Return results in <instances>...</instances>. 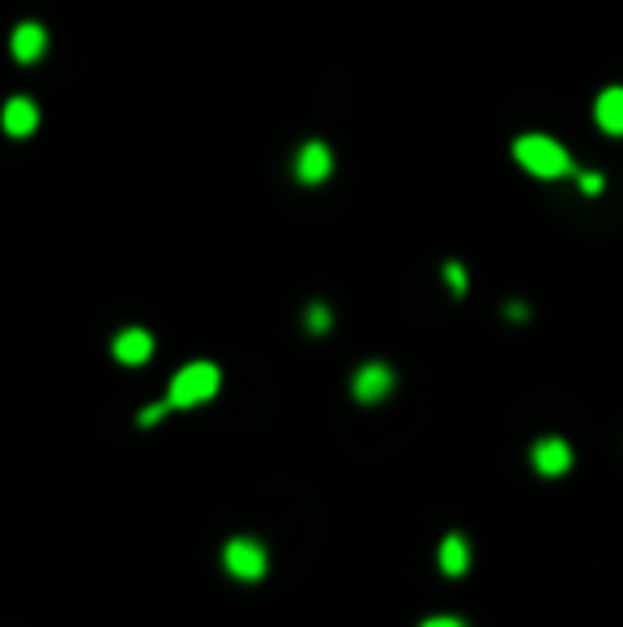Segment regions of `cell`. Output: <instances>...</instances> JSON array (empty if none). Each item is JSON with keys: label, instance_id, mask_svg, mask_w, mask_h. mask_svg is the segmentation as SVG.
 Listing matches in <instances>:
<instances>
[{"label": "cell", "instance_id": "cell-16", "mask_svg": "<svg viewBox=\"0 0 623 627\" xmlns=\"http://www.w3.org/2000/svg\"><path fill=\"white\" fill-rule=\"evenodd\" d=\"M423 627H466L461 619H453V615H436V619H427Z\"/></svg>", "mask_w": 623, "mask_h": 627}, {"label": "cell", "instance_id": "cell-6", "mask_svg": "<svg viewBox=\"0 0 623 627\" xmlns=\"http://www.w3.org/2000/svg\"><path fill=\"white\" fill-rule=\"evenodd\" d=\"M111 355H116L124 367H141L154 355V337L146 329H124L116 342H111Z\"/></svg>", "mask_w": 623, "mask_h": 627}, {"label": "cell", "instance_id": "cell-9", "mask_svg": "<svg viewBox=\"0 0 623 627\" xmlns=\"http://www.w3.org/2000/svg\"><path fill=\"white\" fill-rule=\"evenodd\" d=\"M440 572L444 576H466L470 572V542H466V534H449L440 542Z\"/></svg>", "mask_w": 623, "mask_h": 627}, {"label": "cell", "instance_id": "cell-7", "mask_svg": "<svg viewBox=\"0 0 623 627\" xmlns=\"http://www.w3.org/2000/svg\"><path fill=\"white\" fill-rule=\"evenodd\" d=\"M329 171H333L329 146H321V141H308V146L299 150V158H295V175H299L303 184H321Z\"/></svg>", "mask_w": 623, "mask_h": 627}, {"label": "cell", "instance_id": "cell-4", "mask_svg": "<svg viewBox=\"0 0 623 627\" xmlns=\"http://www.w3.org/2000/svg\"><path fill=\"white\" fill-rule=\"evenodd\" d=\"M530 465L542 474V478H559L572 470V444L559 440V436H542L534 448H530Z\"/></svg>", "mask_w": 623, "mask_h": 627}, {"label": "cell", "instance_id": "cell-13", "mask_svg": "<svg viewBox=\"0 0 623 627\" xmlns=\"http://www.w3.org/2000/svg\"><path fill=\"white\" fill-rule=\"evenodd\" d=\"M303 320H308V329H312V333H325V329L333 325L329 308H321V303H312V308H308V316H303Z\"/></svg>", "mask_w": 623, "mask_h": 627}, {"label": "cell", "instance_id": "cell-11", "mask_svg": "<svg viewBox=\"0 0 623 627\" xmlns=\"http://www.w3.org/2000/svg\"><path fill=\"white\" fill-rule=\"evenodd\" d=\"M43 47H47V35H43V26L26 22V26H18V30H13V56H18L22 64L39 60V56H43Z\"/></svg>", "mask_w": 623, "mask_h": 627}, {"label": "cell", "instance_id": "cell-1", "mask_svg": "<svg viewBox=\"0 0 623 627\" xmlns=\"http://www.w3.org/2000/svg\"><path fill=\"white\" fill-rule=\"evenodd\" d=\"M513 158L530 175H538V180H564V175H572V154L559 146L555 137H542V133L517 137L513 141Z\"/></svg>", "mask_w": 623, "mask_h": 627}, {"label": "cell", "instance_id": "cell-5", "mask_svg": "<svg viewBox=\"0 0 623 627\" xmlns=\"http://www.w3.org/2000/svg\"><path fill=\"white\" fill-rule=\"evenodd\" d=\"M393 367L389 363H363L355 372V397L363 406H376V401H385L393 393Z\"/></svg>", "mask_w": 623, "mask_h": 627}, {"label": "cell", "instance_id": "cell-10", "mask_svg": "<svg viewBox=\"0 0 623 627\" xmlns=\"http://www.w3.org/2000/svg\"><path fill=\"white\" fill-rule=\"evenodd\" d=\"M5 133L9 137H30L39 128V107L30 103V99H9V107H5Z\"/></svg>", "mask_w": 623, "mask_h": 627}, {"label": "cell", "instance_id": "cell-3", "mask_svg": "<svg viewBox=\"0 0 623 627\" xmlns=\"http://www.w3.org/2000/svg\"><path fill=\"white\" fill-rule=\"evenodd\" d=\"M222 568H227L235 581H261L269 568V551L257 538H231L222 546Z\"/></svg>", "mask_w": 623, "mask_h": 627}, {"label": "cell", "instance_id": "cell-14", "mask_svg": "<svg viewBox=\"0 0 623 627\" xmlns=\"http://www.w3.org/2000/svg\"><path fill=\"white\" fill-rule=\"evenodd\" d=\"M444 278H449L453 295H466V269H461L457 261H449V265H444Z\"/></svg>", "mask_w": 623, "mask_h": 627}, {"label": "cell", "instance_id": "cell-12", "mask_svg": "<svg viewBox=\"0 0 623 627\" xmlns=\"http://www.w3.org/2000/svg\"><path fill=\"white\" fill-rule=\"evenodd\" d=\"M167 414H171V401L163 397V401H154V406H146V410L137 414V427H154L158 418H167Z\"/></svg>", "mask_w": 623, "mask_h": 627}, {"label": "cell", "instance_id": "cell-8", "mask_svg": "<svg viewBox=\"0 0 623 627\" xmlns=\"http://www.w3.org/2000/svg\"><path fill=\"white\" fill-rule=\"evenodd\" d=\"M594 120H598L602 133L623 137V86H611V90H602V94H598Z\"/></svg>", "mask_w": 623, "mask_h": 627}, {"label": "cell", "instance_id": "cell-2", "mask_svg": "<svg viewBox=\"0 0 623 627\" xmlns=\"http://www.w3.org/2000/svg\"><path fill=\"white\" fill-rule=\"evenodd\" d=\"M218 384H222V376H218L214 363H188L171 376L167 401H171V410H193V406H201V401H210L218 393Z\"/></svg>", "mask_w": 623, "mask_h": 627}, {"label": "cell", "instance_id": "cell-15", "mask_svg": "<svg viewBox=\"0 0 623 627\" xmlns=\"http://www.w3.org/2000/svg\"><path fill=\"white\" fill-rule=\"evenodd\" d=\"M581 188L585 192H602V175L598 171H581Z\"/></svg>", "mask_w": 623, "mask_h": 627}]
</instances>
